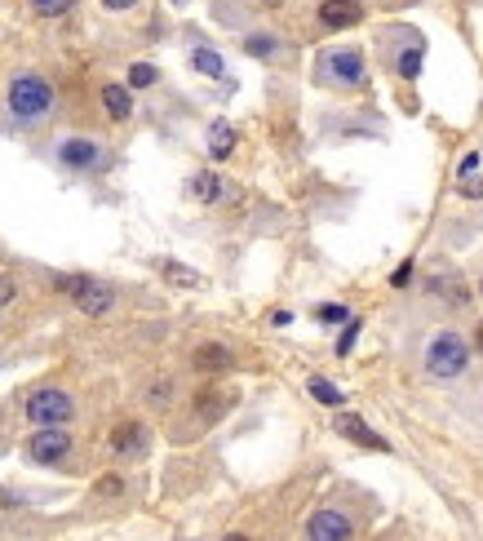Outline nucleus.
I'll use <instances>...</instances> for the list:
<instances>
[{"label":"nucleus","mask_w":483,"mask_h":541,"mask_svg":"<svg viewBox=\"0 0 483 541\" xmlns=\"http://www.w3.org/2000/svg\"><path fill=\"white\" fill-rule=\"evenodd\" d=\"M54 284L67 293L71 302H76V311L94 315V320L116 306V293H111L102 280H94V275H54Z\"/></svg>","instance_id":"nucleus-2"},{"label":"nucleus","mask_w":483,"mask_h":541,"mask_svg":"<svg viewBox=\"0 0 483 541\" xmlns=\"http://www.w3.org/2000/svg\"><path fill=\"white\" fill-rule=\"evenodd\" d=\"M5 302H14V280H9V275H0V306Z\"/></svg>","instance_id":"nucleus-29"},{"label":"nucleus","mask_w":483,"mask_h":541,"mask_svg":"<svg viewBox=\"0 0 483 541\" xmlns=\"http://www.w3.org/2000/svg\"><path fill=\"white\" fill-rule=\"evenodd\" d=\"M111 448H116L120 457H138V453H147V431H142L138 422L116 426V435H111Z\"/></svg>","instance_id":"nucleus-11"},{"label":"nucleus","mask_w":483,"mask_h":541,"mask_svg":"<svg viewBox=\"0 0 483 541\" xmlns=\"http://www.w3.org/2000/svg\"><path fill=\"white\" fill-rule=\"evenodd\" d=\"M337 435H342V440H351V444H359V448H373V453H390V444L373 431V426L359 422L355 413H342V417H337Z\"/></svg>","instance_id":"nucleus-8"},{"label":"nucleus","mask_w":483,"mask_h":541,"mask_svg":"<svg viewBox=\"0 0 483 541\" xmlns=\"http://www.w3.org/2000/svg\"><path fill=\"white\" fill-rule=\"evenodd\" d=\"M408 280H413V262H404V267H399L395 275H390V284H395V289H404Z\"/></svg>","instance_id":"nucleus-27"},{"label":"nucleus","mask_w":483,"mask_h":541,"mask_svg":"<svg viewBox=\"0 0 483 541\" xmlns=\"http://www.w3.org/2000/svg\"><path fill=\"white\" fill-rule=\"evenodd\" d=\"M355 528H351V519L342 515V510H315L311 515V524H306V537L311 541H346Z\"/></svg>","instance_id":"nucleus-6"},{"label":"nucleus","mask_w":483,"mask_h":541,"mask_svg":"<svg viewBox=\"0 0 483 541\" xmlns=\"http://www.w3.org/2000/svg\"><path fill=\"white\" fill-rule=\"evenodd\" d=\"M138 0H102V9H111V14H120V9H133Z\"/></svg>","instance_id":"nucleus-30"},{"label":"nucleus","mask_w":483,"mask_h":541,"mask_svg":"<svg viewBox=\"0 0 483 541\" xmlns=\"http://www.w3.org/2000/svg\"><path fill=\"white\" fill-rule=\"evenodd\" d=\"M244 49H249L253 58H271L275 54V40L271 36H249V40H244Z\"/></svg>","instance_id":"nucleus-21"},{"label":"nucleus","mask_w":483,"mask_h":541,"mask_svg":"<svg viewBox=\"0 0 483 541\" xmlns=\"http://www.w3.org/2000/svg\"><path fill=\"white\" fill-rule=\"evenodd\" d=\"M262 5H280V0H262Z\"/></svg>","instance_id":"nucleus-33"},{"label":"nucleus","mask_w":483,"mask_h":541,"mask_svg":"<svg viewBox=\"0 0 483 541\" xmlns=\"http://www.w3.org/2000/svg\"><path fill=\"white\" fill-rule=\"evenodd\" d=\"M209 134H213V138H209V156H213V160H226V156H231V147H235V129H231V125H222V120H218V125H213Z\"/></svg>","instance_id":"nucleus-15"},{"label":"nucleus","mask_w":483,"mask_h":541,"mask_svg":"<svg viewBox=\"0 0 483 541\" xmlns=\"http://www.w3.org/2000/svg\"><path fill=\"white\" fill-rule=\"evenodd\" d=\"M129 85H133V89H147V85H156V67H151V63H133V71H129Z\"/></svg>","instance_id":"nucleus-20"},{"label":"nucleus","mask_w":483,"mask_h":541,"mask_svg":"<svg viewBox=\"0 0 483 541\" xmlns=\"http://www.w3.org/2000/svg\"><path fill=\"white\" fill-rule=\"evenodd\" d=\"M9 111H14L18 120L49 116V111H54V85H49L45 76H36V71L14 76V85H9Z\"/></svg>","instance_id":"nucleus-1"},{"label":"nucleus","mask_w":483,"mask_h":541,"mask_svg":"<svg viewBox=\"0 0 483 541\" xmlns=\"http://www.w3.org/2000/svg\"><path fill=\"white\" fill-rule=\"evenodd\" d=\"M98 493H102V497H116V493H120V479H116V475L98 479Z\"/></svg>","instance_id":"nucleus-28"},{"label":"nucleus","mask_w":483,"mask_h":541,"mask_svg":"<svg viewBox=\"0 0 483 541\" xmlns=\"http://www.w3.org/2000/svg\"><path fill=\"white\" fill-rule=\"evenodd\" d=\"M311 395L320 404H328V408H342V391H337V386H328L324 377H311Z\"/></svg>","instance_id":"nucleus-17"},{"label":"nucleus","mask_w":483,"mask_h":541,"mask_svg":"<svg viewBox=\"0 0 483 541\" xmlns=\"http://www.w3.org/2000/svg\"><path fill=\"white\" fill-rule=\"evenodd\" d=\"M58 160H63V169H98L102 165V147L89 138H67L63 147H58Z\"/></svg>","instance_id":"nucleus-7"},{"label":"nucleus","mask_w":483,"mask_h":541,"mask_svg":"<svg viewBox=\"0 0 483 541\" xmlns=\"http://www.w3.org/2000/svg\"><path fill=\"white\" fill-rule=\"evenodd\" d=\"M466 173H479V156H466V165H461V178H466Z\"/></svg>","instance_id":"nucleus-31"},{"label":"nucleus","mask_w":483,"mask_h":541,"mask_svg":"<svg viewBox=\"0 0 483 541\" xmlns=\"http://www.w3.org/2000/svg\"><path fill=\"white\" fill-rule=\"evenodd\" d=\"M355 333H359V324L355 320H346V333H342V342H337V355H346L355 346Z\"/></svg>","instance_id":"nucleus-26"},{"label":"nucleus","mask_w":483,"mask_h":541,"mask_svg":"<svg viewBox=\"0 0 483 541\" xmlns=\"http://www.w3.org/2000/svg\"><path fill=\"white\" fill-rule=\"evenodd\" d=\"M191 67L195 71H204V76H222V54H213V49H195L191 54Z\"/></svg>","instance_id":"nucleus-16"},{"label":"nucleus","mask_w":483,"mask_h":541,"mask_svg":"<svg viewBox=\"0 0 483 541\" xmlns=\"http://www.w3.org/2000/svg\"><path fill=\"white\" fill-rule=\"evenodd\" d=\"M466 360H470V346H466V338H457V333H435L426 346V373L444 377V382L466 373Z\"/></svg>","instance_id":"nucleus-3"},{"label":"nucleus","mask_w":483,"mask_h":541,"mask_svg":"<svg viewBox=\"0 0 483 541\" xmlns=\"http://www.w3.org/2000/svg\"><path fill=\"white\" fill-rule=\"evenodd\" d=\"M315 320H320V324H346V320H351V306H342V302H324L320 311H315Z\"/></svg>","instance_id":"nucleus-18"},{"label":"nucleus","mask_w":483,"mask_h":541,"mask_svg":"<svg viewBox=\"0 0 483 541\" xmlns=\"http://www.w3.org/2000/svg\"><path fill=\"white\" fill-rule=\"evenodd\" d=\"M195 408H200V417H218V408H222V400L213 391H204L200 400H195Z\"/></svg>","instance_id":"nucleus-23"},{"label":"nucleus","mask_w":483,"mask_h":541,"mask_svg":"<svg viewBox=\"0 0 483 541\" xmlns=\"http://www.w3.org/2000/svg\"><path fill=\"white\" fill-rule=\"evenodd\" d=\"M461 196H466V200H479V196H483V178L466 173V178H461Z\"/></svg>","instance_id":"nucleus-24"},{"label":"nucleus","mask_w":483,"mask_h":541,"mask_svg":"<svg viewBox=\"0 0 483 541\" xmlns=\"http://www.w3.org/2000/svg\"><path fill=\"white\" fill-rule=\"evenodd\" d=\"M328 76L342 80V85H359V80H364V58H359L355 49H342V54L328 58Z\"/></svg>","instance_id":"nucleus-10"},{"label":"nucleus","mask_w":483,"mask_h":541,"mask_svg":"<svg viewBox=\"0 0 483 541\" xmlns=\"http://www.w3.org/2000/svg\"><path fill=\"white\" fill-rule=\"evenodd\" d=\"M71 5H76V0H32V9L40 18H58V14H67Z\"/></svg>","instance_id":"nucleus-19"},{"label":"nucleus","mask_w":483,"mask_h":541,"mask_svg":"<svg viewBox=\"0 0 483 541\" xmlns=\"http://www.w3.org/2000/svg\"><path fill=\"white\" fill-rule=\"evenodd\" d=\"M475 346H479V355H483V324H479V333H475Z\"/></svg>","instance_id":"nucleus-32"},{"label":"nucleus","mask_w":483,"mask_h":541,"mask_svg":"<svg viewBox=\"0 0 483 541\" xmlns=\"http://www.w3.org/2000/svg\"><path fill=\"white\" fill-rule=\"evenodd\" d=\"M195 369L200 373H222V369H231V351L218 342H204L200 351H195Z\"/></svg>","instance_id":"nucleus-12"},{"label":"nucleus","mask_w":483,"mask_h":541,"mask_svg":"<svg viewBox=\"0 0 483 541\" xmlns=\"http://www.w3.org/2000/svg\"><path fill=\"white\" fill-rule=\"evenodd\" d=\"M417 71H421V49H408V54H399V76L413 80Z\"/></svg>","instance_id":"nucleus-22"},{"label":"nucleus","mask_w":483,"mask_h":541,"mask_svg":"<svg viewBox=\"0 0 483 541\" xmlns=\"http://www.w3.org/2000/svg\"><path fill=\"white\" fill-rule=\"evenodd\" d=\"M359 18H364L359 0H324L320 5V23L324 27H355Z\"/></svg>","instance_id":"nucleus-9"},{"label":"nucleus","mask_w":483,"mask_h":541,"mask_svg":"<svg viewBox=\"0 0 483 541\" xmlns=\"http://www.w3.org/2000/svg\"><path fill=\"white\" fill-rule=\"evenodd\" d=\"M67 453H71V440H67L63 426H40L32 435V444H27V457L40 466H58Z\"/></svg>","instance_id":"nucleus-5"},{"label":"nucleus","mask_w":483,"mask_h":541,"mask_svg":"<svg viewBox=\"0 0 483 541\" xmlns=\"http://www.w3.org/2000/svg\"><path fill=\"white\" fill-rule=\"evenodd\" d=\"M173 5H187V0H173Z\"/></svg>","instance_id":"nucleus-34"},{"label":"nucleus","mask_w":483,"mask_h":541,"mask_svg":"<svg viewBox=\"0 0 483 541\" xmlns=\"http://www.w3.org/2000/svg\"><path fill=\"white\" fill-rule=\"evenodd\" d=\"M191 196H200L204 204H218V200L231 196V191L218 182V173H200V178H191Z\"/></svg>","instance_id":"nucleus-14"},{"label":"nucleus","mask_w":483,"mask_h":541,"mask_svg":"<svg viewBox=\"0 0 483 541\" xmlns=\"http://www.w3.org/2000/svg\"><path fill=\"white\" fill-rule=\"evenodd\" d=\"M164 271H169V280H178V284H195V271H187V267H178V262H160Z\"/></svg>","instance_id":"nucleus-25"},{"label":"nucleus","mask_w":483,"mask_h":541,"mask_svg":"<svg viewBox=\"0 0 483 541\" xmlns=\"http://www.w3.org/2000/svg\"><path fill=\"white\" fill-rule=\"evenodd\" d=\"M102 107H107L111 120H129L133 116V94L125 85H107L102 89Z\"/></svg>","instance_id":"nucleus-13"},{"label":"nucleus","mask_w":483,"mask_h":541,"mask_svg":"<svg viewBox=\"0 0 483 541\" xmlns=\"http://www.w3.org/2000/svg\"><path fill=\"white\" fill-rule=\"evenodd\" d=\"M71 417H76V404H71L67 391L40 386V391L27 395V422H36V426H67Z\"/></svg>","instance_id":"nucleus-4"}]
</instances>
